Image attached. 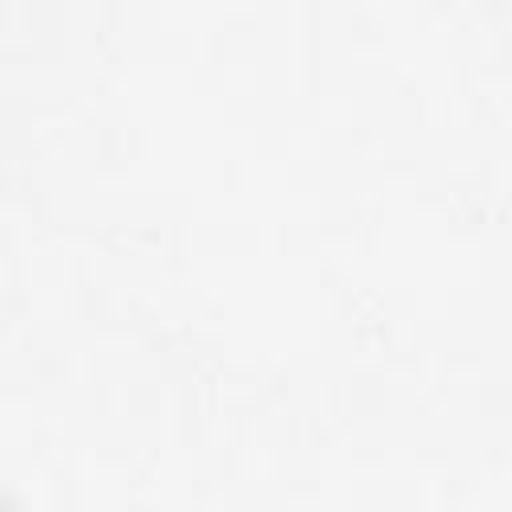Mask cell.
Wrapping results in <instances>:
<instances>
[{"instance_id":"cell-1","label":"cell","mask_w":512,"mask_h":512,"mask_svg":"<svg viewBox=\"0 0 512 512\" xmlns=\"http://www.w3.org/2000/svg\"><path fill=\"white\" fill-rule=\"evenodd\" d=\"M0 512H8V508H4V504H0Z\"/></svg>"}]
</instances>
